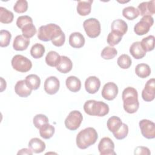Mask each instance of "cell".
<instances>
[{
    "mask_svg": "<svg viewBox=\"0 0 155 155\" xmlns=\"http://www.w3.org/2000/svg\"><path fill=\"white\" fill-rule=\"evenodd\" d=\"M122 36H120L113 32H110L107 36V43L111 46L113 47L119 44L122 40Z\"/></svg>",
    "mask_w": 155,
    "mask_h": 155,
    "instance_id": "cell-41",
    "label": "cell"
},
{
    "mask_svg": "<svg viewBox=\"0 0 155 155\" xmlns=\"http://www.w3.org/2000/svg\"><path fill=\"white\" fill-rule=\"evenodd\" d=\"M128 133V127L127 124L122 123L120 128L116 132L113 133L114 137L117 140H122L127 137Z\"/></svg>",
    "mask_w": 155,
    "mask_h": 155,
    "instance_id": "cell-39",
    "label": "cell"
},
{
    "mask_svg": "<svg viewBox=\"0 0 155 155\" xmlns=\"http://www.w3.org/2000/svg\"><path fill=\"white\" fill-rule=\"evenodd\" d=\"M39 130L41 137L45 139L51 138L53 136L55 131L54 127L48 123L41 127Z\"/></svg>",
    "mask_w": 155,
    "mask_h": 155,
    "instance_id": "cell-28",
    "label": "cell"
},
{
    "mask_svg": "<svg viewBox=\"0 0 155 155\" xmlns=\"http://www.w3.org/2000/svg\"><path fill=\"white\" fill-rule=\"evenodd\" d=\"M60 87V82L59 79L55 76H50L47 78L44 82V90L50 95L56 94Z\"/></svg>",
    "mask_w": 155,
    "mask_h": 155,
    "instance_id": "cell-13",
    "label": "cell"
},
{
    "mask_svg": "<svg viewBox=\"0 0 155 155\" xmlns=\"http://www.w3.org/2000/svg\"><path fill=\"white\" fill-rule=\"evenodd\" d=\"M122 15L126 19L128 20H133L139 16V13L138 10L134 7L128 6L123 9Z\"/></svg>",
    "mask_w": 155,
    "mask_h": 155,
    "instance_id": "cell-32",
    "label": "cell"
},
{
    "mask_svg": "<svg viewBox=\"0 0 155 155\" xmlns=\"http://www.w3.org/2000/svg\"><path fill=\"white\" fill-rule=\"evenodd\" d=\"M14 18L13 13L8 10L7 8L1 7H0V22L3 24L11 23Z\"/></svg>",
    "mask_w": 155,
    "mask_h": 155,
    "instance_id": "cell-30",
    "label": "cell"
},
{
    "mask_svg": "<svg viewBox=\"0 0 155 155\" xmlns=\"http://www.w3.org/2000/svg\"><path fill=\"white\" fill-rule=\"evenodd\" d=\"M25 80L28 87L33 90H36L40 87L41 79L36 74H29L25 78Z\"/></svg>",
    "mask_w": 155,
    "mask_h": 155,
    "instance_id": "cell-27",
    "label": "cell"
},
{
    "mask_svg": "<svg viewBox=\"0 0 155 155\" xmlns=\"http://www.w3.org/2000/svg\"><path fill=\"white\" fill-rule=\"evenodd\" d=\"M111 28V32L122 37L128 30V25L126 22L124 20L117 19L113 21Z\"/></svg>",
    "mask_w": 155,
    "mask_h": 155,
    "instance_id": "cell-15",
    "label": "cell"
},
{
    "mask_svg": "<svg viewBox=\"0 0 155 155\" xmlns=\"http://www.w3.org/2000/svg\"><path fill=\"white\" fill-rule=\"evenodd\" d=\"M92 0L88 1H79L77 5V12L81 16H87L89 15L91 10Z\"/></svg>",
    "mask_w": 155,
    "mask_h": 155,
    "instance_id": "cell-23",
    "label": "cell"
},
{
    "mask_svg": "<svg viewBox=\"0 0 155 155\" xmlns=\"http://www.w3.org/2000/svg\"><path fill=\"white\" fill-rule=\"evenodd\" d=\"M28 146L34 153H41L45 149V143L44 142L37 137L31 139L28 142Z\"/></svg>",
    "mask_w": 155,
    "mask_h": 155,
    "instance_id": "cell-22",
    "label": "cell"
},
{
    "mask_svg": "<svg viewBox=\"0 0 155 155\" xmlns=\"http://www.w3.org/2000/svg\"><path fill=\"white\" fill-rule=\"evenodd\" d=\"M65 36L63 31L61 33V35L58 37L51 40L52 44L56 47H61L62 45H64V44L65 43Z\"/></svg>",
    "mask_w": 155,
    "mask_h": 155,
    "instance_id": "cell-43",
    "label": "cell"
},
{
    "mask_svg": "<svg viewBox=\"0 0 155 155\" xmlns=\"http://www.w3.org/2000/svg\"><path fill=\"white\" fill-rule=\"evenodd\" d=\"M140 44L146 52L153 50L154 48V36L153 35H150L143 38Z\"/></svg>",
    "mask_w": 155,
    "mask_h": 155,
    "instance_id": "cell-33",
    "label": "cell"
},
{
    "mask_svg": "<svg viewBox=\"0 0 155 155\" xmlns=\"http://www.w3.org/2000/svg\"><path fill=\"white\" fill-rule=\"evenodd\" d=\"M154 19L151 16L146 15L143 16L139 22H138L134 27V33L139 36L147 34L150 27L153 25Z\"/></svg>",
    "mask_w": 155,
    "mask_h": 155,
    "instance_id": "cell-7",
    "label": "cell"
},
{
    "mask_svg": "<svg viewBox=\"0 0 155 155\" xmlns=\"http://www.w3.org/2000/svg\"><path fill=\"white\" fill-rule=\"evenodd\" d=\"M12 38L11 33L6 30L0 31V46L1 47H7L10 42Z\"/></svg>",
    "mask_w": 155,
    "mask_h": 155,
    "instance_id": "cell-38",
    "label": "cell"
},
{
    "mask_svg": "<svg viewBox=\"0 0 155 155\" xmlns=\"http://www.w3.org/2000/svg\"><path fill=\"white\" fill-rule=\"evenodd\" d=\"M33 153L32 152V151L29 148H22L21 150H20L18 152V154H30L31 155Z\"/></svg>",
    "mask_w": 155,
    "mask_h": 155,
    "instance_id": "cell-45",
    "label": "cell"
},
{
    "mask_svg": "<svg viewBox=\"0 0 155 155\" xmlns=\"http://www.w3.org/2000/svg\"><path fill=\"white\" fill-rule=\"evenodd\" d=\"M114 150V143L110 138L105 137L101 139L98 144V150L101 155H115Z\"/></svg>",
    "mask_w": 155,
    "mask_h": 155,
    "instance_id": "cell-10",
    "label": "cell"
},
{
    "mask_svg": "<svg viewBox=\"0 0 155 155\" xmlns=\"http://www.w3.org/2000/svg\"><path fill=\"white\" fill-rule=\"evenodd\" d=\"M117 54V50L111 46L105 47L101 51V56L104 59H113Z\"/></svg>",
    "mask_w": 155,
    "mask_h": 155,
    "instance_id": "cell-34",
    "label": "cell"
},
{
    "mask_svg": "<svg viewBox=\"0 0 155 155\" xmlns=\"http://www.w3.org/2000/svg\"><path fill=\"white\" fill-rule=\"evenodd\" d=\"M122 97L124 110L130 114L136 113L139 107L137 90L133 87H128L122 91Z\"/></svg>",
    "mask_w": 155,
    "mask_h": 155,
    "instance_id": "cell-1",
    "label": "cell"
},
{
    "mask_svg": "<svg viewBox=\"0 0 155 155\" xmlns=\"http://www.w3.org/2000/svg\"><path fill=\"white\" fill-rule=\"evenodd\" d=\"M31 89L27 85L25 80H21L16 82L15 86V93L22 97H27L31 93Z\"/></svg>",
    "mask_w": 155,
    "mask_h": 155,
    "instance_id": "cell-17",
    "label": "cell"
},
{
    "mask_svg": "<svg viewBox=\"0 0 155 155\" xmlns=\"http://www.w3.org/2000/svg\"><path fill=\"white\" fill-rule=\"evenodd\" d=\"M134 154H143V155H149L151 154V152L150 150L145 147H142V146H139L137 147L134 152Z\"/></svg>",
    "mask_w": 155,
    "mask_h": 155,
    "instance_id": "cell-44",
    "label": "cell"
},
{
    "mask_svg": "<svg viewBox=\"0 0 155 155\" xmlns=\"http://www.w3.org/2000/svg\"><path fill=\"white\" fill-rule=\"evenodd\" d=\"M12 67L16 71L21 73H25L30 70L32 67L31 61L27 58L21 55L14 56L11 61Z\"/></svg>",
    "mask_w": 155,
    "mask_h": 155,
    "instance_id": "cell-5",
    "label": "cell"
},
{
    "mask_svg": "<svg viewBox=\"0 0 155 155\" xmlns=\"http://www.w3.org/2000/svg\"><path fill=\"white\" fill-rule=\"evenodd\" d=\"M69 44L73 48H81L85 44L84 36L79 32H73L69 36Z\"/></svg>",
    "mask_w": 155,
    "mask_h": 155,
    "instance_id": "cell-19",
    "label": "cell"
},
{
    "mask_svg": "<svg viewBox=\"0 0 155 155\" xmlns=\"http://www.w3.org/2000/svg\"><path fill=\"white\" fill-rule=\"evenodd\" d=\"M83 27L87 36L91 38H97L101 33V24L96 18H89L83 23Z\"/></svg>",
    "mask_w": 155,
    "mask_h": 155,
    "instance_id": "cell-6",
    "label": "cell"
},
{
    "mask_svg": "<svg viewBox=\"0 0 155 155\" xmlns=\"http://www.w3.org/2000/svg\"><path fill=\"white\" fill-rule=\"evenodd\" d=\"M61 58V56L54 51H49L45 57L46 64L52 67H56Z\"/></svg>",
    "mask_w": 155,
    "mask_h": 155,
    "instance_id": "cell-29",
    "label": "cell"
},
{
    "mask_svg": "<svg viewBox=\"0 0 155 155\" xmlns=\"http://www.w3.org/2000/svg\"><path fill=\"white\" fill-rule=\"evenodd\" d=\"M83 119L82 114L78 110L71 111L65 120V127L71 131L76 130Z\"/></svg>",
    "mask_w": 155,
    "mask_h": 155,
    "instance_id": "cell-8",
    "label": "cell"
},
{
    "mask_svg": "<svg viewBox=\"0 0 155 155\" xmlns=\"http://www.w3.org/2000/svg\"><path fill=\"white\" fill-rule=\"evenodd\" d=\"M67 88L72 92H78L81 90V82L79 78L74 76L68 77L65 81Z\"/></svg>",
    "mask_w": 155,
    "mask_h": 155,
    "instance_id": "cell-24",
    "label": "cell"
},
{
    "mask_svg": "<svg viewBox=\"0 0 155 155\" xmlns=\"http://www.w3.org/2000/svg\"><path fill=\"white\" fill-rule=\"evenodd\" d=\"M100 86L101 81L96 76H89L85 80V88L86 91L90 94H94L98 91Z\"/></svg>",
    "mask_w": 155,
    "mask_h": 155,
    "instance_id": "cell-14",
    "label": "cell"
},
{
    "mask_svg": "<svg viewBox=\"0 0 155 155\" xmlns=\"http://www.w3.org/2000/svg\"><path fill=\"white\" fill-rule=\"evenodd\" d=\"M56 67L59 72L65 74L71 70L73 63L71 59L67 56H61L60 60Z\"/></svg>",
    "mask_w": 155,
    "mask_h": 155,
    "instance_id": "cell-18",
    "label": "cell"
},
{
    "mask_svg": "<svg viewBox=\"0 0 155 155\" xmlns=\"http://www.w3.org/2000/svg\"><path fill=\"white\" fill-rule=\"evenodd\" d=\"M155 97V79L151 78L149 79L145 85V87L142 91V97L146 102H151Z\"/></svg>",
    "mask_w": 155,
    "mask_h": 155,
    "instance_id": "cell-12",
    "label": "cell"
},
{
    "mask_svg": "<svg viewBox=\"0 0 155 155\" xmlns=\"http://www.w3.org/2000/svg\"><path fill=\"white\" fill-rule=\"evenodd\" d=\"M62 32L61 28L55 24H48L39 27L38 38L42 41L47 42L58 37Z\"/></svg>",
    "mask_w": 155,
    "mask_h": 155,
    "instance_id": "cell-4",
    "label": "cell"
},
{
    "mask_svg": "<svg viewBox=\"0 0 155 155\" xmlns=\"http://www.w3.org/2000/svg\"><path fill=\"white\" fill-rule=\"evenodd\" d=\"M130 53L134 58L140 59L145 56L147 52L142 48L140 42L137 41L133 42L131 45L130 47Z\"/></svg>",
    "mask_w": 155,
    "mask_h": 155,
    "instance_id": "cell-20",
    "label": "cell"
},
{
    "mask_svg": "<svg viewBox=\"0 0 155 155\" xmlns=\"http://www.w3.org/2000/svg\"><path fill=\"white\" fill-rule=\"evenodd\" d=\"M117 64L121 68L127 69L131 65V59L128 54H123L118 58Z\"/></svg>",
    "mask_w": 155,
    "mask_h": 155,
    "instance_id": "cell-35",
    "label": "cell"
},
{
    "mask_svg": "<svg viewBox=\"0 0 155 155\" xmlns=\"http://www.w3.org/2000/svg\"><path fill=\"white\" fill-rule=\"evenodd\" d=\"M45 51V47L42 44L36 43L31 47L30 49V54L33 58L39 59L43 56Z\"/></svg>",
    "mask_w": 155,
    "mask_h": 155,
    "instance_id": "cell-31",
    "label": "cell"
},
{
    "mask_svg": "<svg viewBox=\"0 0 155 155\" xmlns=\"http://www.w3.org/2000/svg\"><path fill=\"white\" fill-rule=\"evenodd\" d=\"M1 91L2 92L6 88V82L4 80V79L2 78H1Z\"/></svg>",
    "mask_w": 155,
    "mask_h": 155,
    "instance_id": "cell-46",
    "label": "cell"
},
{
    "mask_svg": "<svg viewBox=\"0 0 155 155\" xmlns=\"http://www.w3.org/2000/svg\"><path fill=\"white\" fill-rule=\"evenodd\" d=\"M139 125L142 136L148 139L155 137V124L153 122L148 119H142Z\"/></svg>",
    "mask_w": 155,
    "mask_h": 155,
    "instance_id": "cell-9",
    "label": "cell"
},
{
    "mask_svg": "<svg viewBox=\"0 0 155 155\" xmlns=\"http://www.w3.org/2000/svg\"><path fill=\"white\" fill-rule=\"evenodd\" d=\"M84 110L88 115L103 117L108 113L109 107L102 101L88 100L85 102Z\"/></svg>",
    "mask_w": 155,
    "mask_h": 155,
    "instance_id": "cell-3",
    "label": "cell"
},
{
    "mask_svg": "<svg viewBox=\"0 0 155 155\" xmlns=\"http://www.w3.org/2000/svg\"><path fill=\"white\" fill-rule=\"evenodd\" d=\"M29 44L30 39L19 35L16 36L14 39L13 47L16 51H23L27 48Z\"/></svg>",
    "mask_w": 155,
    "mask_h": 155,
    "instance_id": "cell-21",
    "label": "cell"
},
{
    "mask_svg": "<svg viewBox=\"0 0 155 155\" xmlns=\"http://www.w3.org/2000/svg\"><path fill=\"white\" fill-rule=\"evenodd\" d=\"M97 137V133L94 128L92 127L86 128L80 131L77 134L76 145L80 149H86L95 143Z\"/></svg>",
    "mask_w": 155,
    "mask_h": 155,
    "instance_id": "cell-2",
    "label": "cell"
},
{
    "mask_svg": "<svg viewBox=\"0 0 155 155\" xmlns=\"http://www.w3.org/2000/svg\"><path fill=\"white\" fill-rule=\"evenodd\" d=\"M31 23H33V19L31 17L27 15L21 16L18 17L16 20V25L20 29H22L25 25Z\"/></svg>",
    "mask_w": 155,
    "mask_h": 155,
    "instance_id": "cell-42",
    "label": "cell"
},
{
    "mask_svg": "<svg viewBox=\"0 0 155 155\" xmlns=\"http://www.w3.org/2000/svg\"><path fill=\"white\" fill-rule=\"evenodd\" d=\"M154 4V0H152L148 2H143L140 3L137 7V10L139 11V15H140L142 16L146 15L151 16L154 15L155 13Z\"/></svg>",
    "mask_w": 155,
    "mask_h": 155,
    "instance_id": "cell-16",
    "label": "cell"
},
{
    "mask_svg": "<svg viewBox=\"0 0 155 155\" xmlns=\"http://www.w3.org/2000/svg\"><path fill=\"white\" fill-rule=\"evenodd\" d=\"M33 123L34 126L36 128L39 129L41 127H42L43 125L48 123V119L44 114H36L33 117Z\"/></svg>",
    "mask_w": 155,
    "mask_h": 155,
    "instance_id": "cell-37",
    "label": "cell"
},
{
    "mask_svg": "<svg viewBox=\"0 0 155 155\" xmlns=\"http://www.w3.org/2000/svg\"><path fill=\"white\" fill-rule=\"evenodd\" d=\"M22 36L25 38L30 39L32 38L36 33V28L33 23L28 24L23 27L21 29Z\"/></svg>",
    "mask_w": 155,
    "mask_h": 155,
    "instance_id": "cell-36",
    "label": "cell"
},
{
    "mask_svg": "<svg viewBox=\"0 0 155 155\" xmlns=\"http://www.w3.org/2000/svg\"><path fill=\"white\" fill-rule=\"evenodd\" d=\"M28 8V2L25 0H18L13 6V10L18 13L25 12Z\"/></svg>",
    "mask_w": 155,
    "mask_h": 155,
    "instance_id": "cell-40",
    "label": "cell"
},
{
    "mask_svg": "<svg viewBox=\"0 0 155 155\" xmlns=\"http://www.w3.org/2000/svg\"><path fill=\"white\" fill-rule=\"evenodd\" d=\"M135 73L139 78H146L150 75L151 68L148 64H139L135 67Z\"/></svg>",
    "mask_w": 155,
    "mask_h": 155,
    "instance_id": "cell-25",
    "label": "cell"
},
{
    "mask_svg": "<svg viewBox=\"0 0 155 155\" xmlns=\"http://www.w3.org/2000/svg\"><path fill=\"white\" fill-rule=\"evenodd\" d=\"M101 94L105 99L112 101L116 98L118 94V87L114 82H107L103 87Z\"/></svg>",
    "mask_w": 155,
    "mask_h": 155,
    "instance_id": "cell-11",
    "label": "cell"
},
{
    "mask_svg": "<svg viewBox=\"0 0 155 155\" xmlns=\"http://www.w3.org/2000/svg\"><path fill=\"white\" fill-rule=\"evenodd\" d=\"M122 122L121 119L116 116H111L107 120V128L113 133L117 131L122 125Z\"/></svg>",
    "mask_w": 155,
    "mask_h": 155,
    "instance_id": "cell-26",
    "label": "cell"
}]
</instances>
